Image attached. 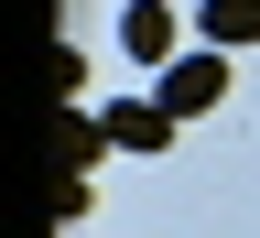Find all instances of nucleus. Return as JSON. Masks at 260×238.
Instances as JSON below:
<instances>
[{"label": "nucleus", "instance_id": "1", "mask_svg": "<svg viewBox=\"0 0 260 238\" xmlns=\"http://www.w3.org/2000/svg\"><path fill=\"white\" fill-rule=\"evenodd\" d=\"M152 97H162V119H206L217 97H228V54H217V44H195V54H174Z\"/></svg>", "mask_w": 260, "mask_h": 238}, {"label": "nucleus", "instance_id": "2", "mask_svg": "<svg viewBox=\"0 0 260 238\" xmlns=\"http://www.w3.org/2000/svg\"><path fill=\"white\" fill-rule=\"evenodd\" d=\"M98 130H109L119 152H162L184 119H162V97H119V109H98Z\"/></svg>", "mask_w": 260, "mask_h": 238}, {"label": "nucleus", "instance_id": "3", "mask_svg": "<svg viewBox=\"0 0 260 238\" xmlns=\"http://www.w3.org/2000/svg\"><path fill=\"white\" fill-rule=\"evenodd\" d=\"M195 32H206L217 54H249V44H260V0H206V11H195Z\"/></svg>", "mask_w": 260, "mask_h": 238}, {"label": "nucleus", "instance_id": "4", "mask_svg": "<svg viewBox=\"0 0 260 238\" xmlns=\"http://www.w3.org/2000/svg\"><path fill=\"white\" fill-rule=\"evenodd\" d=\"M119 44L141 54V65H174V11H162V0H130V22H119Z\"/></svg>", "mask_w": 260, "mask_h": 238}, {"label": "nucleus", "instance_id": "5", "mask_svg": "<svg viewBox=\"0 0 260 238\" xmlns=\"http://www.w3.org/2000/svg\"><path fill=\"white\" fill-rule=\"evenodd\" d=\"M54 152H65V174H87V162H98V152H119V141H109L98 119H65V130H54Z\"/></svg>", "mask_w": 260, "mask_h": 238}]
</instances>
